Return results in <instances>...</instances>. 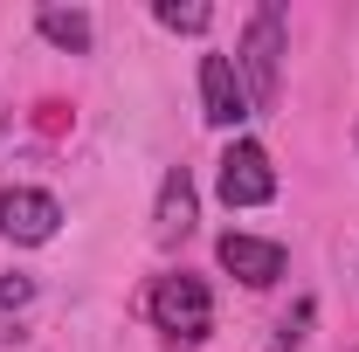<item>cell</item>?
<instances>
[{"label": "cell", "instance_id": "obj_1", "mask_svg": "<svg viewBox=\"0 0 359 352\" xmlns=\"http://www.w3.org/2000/svg\"><path fill=\"white\" fill-rule=\"evenodd\" d=\"M235 76H242L249 111H276V97H283V7L276 0L249 14V28L235 42Z\"/></svg>", "mask_w": 359, "mask_h": 352}, {"label": "cell", "instance_id": "obj_2", "mask_svg": "<svg viewBox=\"0 0 359 352\" xmlns=\"http://www.w3.org/2000/svg\"><path fill=\"white\" fill-rule=\"evenodd\" d=\"M145 311H152V325L159 332H173V339H187V346H201L208 332H215V290L201 283V276H159L152 290H145Z\"/></svg>", "mask_w": 359, "mask_h": 352}, {"label": "cell", "instance_id": "obj_3", "mask_svg": "<svg viewBox=\"0 0 359 352\" xmlns=\"http://www.w3.org/2000/svg\"><path fill=\"white\" fill-rule=\"evenodd\" d=\"M55 228H62L55 194H42V187H7L0 194V235L14 249H42V242H55Z\"/></svg>", "mask_w": 359, "mask_h": 352}, {"label": "cell", "instance_id": "obj_4", "mask_svg": "<svg viewBox=\"0 0 359 352\" xmlns=\"http://www.w3.org/2000/svg\"><path fill=\"white\" fill-rule=\"evenodd\" d=\"M222 201L228 208H263V201H276V166H269V152L256 138H235L222 152Z\"/></svg>", "mask_w": 359, "mask_h": 352}, {"label": "cell", "instance_id": "obj_5", "mask_svg": "<svg viewBox=\"0 0 359 352\" xmlns=\"http://www.w3.org/2000/svg\"><path fill=\"white\" fill-rule=\"evenodd\" d=\"M201 118L222 125V132L249 118V97H242V76H235L228 55H201Z\"/></svg>", "mask_w": 359, "mask_h": 352}, {"label": "cell", "instance_id": "obj_6", "mask_svg": "<svg viewBox=\"0 0 359 352\" xmlns=\"http://www.w3.org/2000/svg\"><path fill=\"white\" fill-rule=\"evenodd\" d=\"M194 208H201V194H194V173L173 166V173L159 180V208H152V242L159 249H173L194 235Z\"/></svg>", "mask_w": 359, "mask_h": 352}, {"label": "cell", "instance_id": "obj_7", "mask_svg": "<svg viewBox=\"0 0 359 352\" xmlns=\"http://www.w3.org/2000/svg\"><path fill=\"white\" fill-rule=\"evenodd\" d=\"M222 269L228 276H242L249 290H269L276 276H283V242H263V235H222Z\"/></svg>", "mask_w": 359, "mask_h": 352}, {"label": "cell", "instance_id": "obj_8", "mask_svg": "<svg viewBox=\"0 0 359 352\" xmlns=\"http://www.w3.org/2000/svg\"><path fill=\"white\" fill-rule=\"evenodd\" d=\"M35 28H42L55 48H69V55H90V42H97V21H90L83 7H42Z\"/></svg>", "mask_w": 359, "mask_h": 352}, {"label": "cell", "instance_id": "obj_9", "mask_svg": "<svg viewBox=\"0 0 359 352\" xmlns=\"http://www.w3.org/2000/svg\"><path fill=\"white\" fill-rule=\"evenodd\" d=\"M152 21H159V28H173V35H208L215 7H201V0H187V7H180V0H159V7H152Z\"/></svg>", "mask_w": 359, "mask_h": 352}, {"label": "cell", "instance_id": "obj_10", "mask_svg": "<svg viewBox=\"0 0 359 352\" xmlns=\"http://www.w3.org/2000/svg\"><path fill=\"white\" fill-rule=\"evenodd\" d=\"M35 304V276H0V311L14 318V311Z\"/></svg>", "mask_w": 359, "mask_h": 352}, {"label": "cell", "instance_id": "obj_11", "mask_svg": "<svg viewBox=\"0 0 359 352\" xmlns=\"http://www.w3.org/2000/svg\"><path fill=\"white\" fill-rule=\"evenodd\" d=\"M304 318H311V304H304L290 325H283V332H276V346H269V352H297V339H304Z\"/></svg>", "mask_w": 359, "mask_h": 352}]
</instances>
